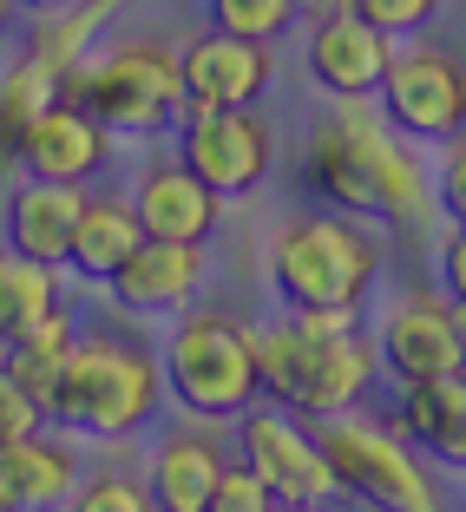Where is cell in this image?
I'll return each mask as SVG.
<instances>
[{"label": "cell", "mask_w": 466, "mask_h": 512, "mask_svg": "<svg viewBox=\"0 0 466 512\" xmlns=\"http://www.w3.org/2000/svg\"><path fill=\"white\" fill-rule=\"evenodd\" d=\"M309 184L342 217H375V224H401V217H414L427 204L421 158L375 112V99H335L329 119H316V132H309Z\"/></svg>", "instance_id": "1"}, {"label": "cell", "mask_w": 466, "mask_h": 512, "mask_svg": "<svg viewBox=\"0 0 466 512\" xmlns=\"http://www.w3.org/2000/svg\"><path fill=\"white\" fill-rule=\"evenodd\" d=\"M158 401H165V368L145 348L112 342V335H79L46 421L92 440H125L158 414Z\"/></svg>", "instance_id": "2"}, {"label": "cell", "mask_w": 466, "mask_h": 512, "mask_svg": "<svg viewBox=\"0 0 466 512\" xmlns=\"http://www.w3.org/2000/svg\"><path fill=\"white\" fill-rule=\"evenodd\" d=\"M381 270V237L361 217H289L270 243V283L283 309H361Z\"/></svg>", "instance_id": "3"}, {"label": "cell", "mask_w": 466, "mask_h": 512, "mask_svg": "<svg viewBox=\"0 0 466 512\" xmlns=\"http://www.w3.org/2000/svg\"><path fill=\"white\" fill-rule=\"evenodd\" d=\"M256 381L283 414L296 421H329L361 401V388L375 381V342L348 335H302L296 322L283 329H256Z\"/></svg>", "instance_id": "4"}, {"label": "cell", "mask_w": 466, "mask_h": 512, "mask_svg": "<svg viewBox=\"0 0 466 512\" xmlns=\"http://www.w3.org/2000/svg\"><path fill=\"white\" fill-rule=\"evenodd\" d=\"M60 99L119 138H151L184 112L178 53H165V46H151V40L86 53L73 73H60Z\"/></svg>", "instance_id": "5"}, {"label": "cell", "mask_w": 466, "mask_h": 512, "mask_svg": "<svg viewBox=\"0 0 466 512\" xmlns=\"http://www.w3.org/2000/svg\"><path fill=\"white\" fill-rule=\"evenodd\" d=\"M165 381L171 401L197 421H237L243 407L263 401L256 381V329L217 309H184L165 342Z\"/></svg>", "instance_id": "6"}, {"label": "cell", "mask_w": 466, "mask_h": 512, "mask_svg": "<svg viewBox=\"0 0 466 512\" xmlns=\"http://www.w3.org/2000/svg\"><path fill=\"white\" fill-rule=\"evenodd\" d=\"M316 447L335 473V493L361 499L375 512H440L427 473L414 467V453L394 434H381L375 421H355V414H329L316 427Z\"/></svg>", "instance_id": "7"}, {"label": "cell", "mask_w": 466, "mask_h": 512, "mask_svg": "<svg viewBox=\"0 0 466 512\" xmlns=\"http://www.w3.org/2000/svg\"><path fill=\"white\" fill-rule=\"evenodd\" d=\"M276 132L270 119H256V106H184L178 125V165L197 184H211L217 197H250L270 178Z\"/></svg>", "instance_id": "8"}, {"label": "cell", "mask_w": 466, "mask_h": 512, "mask_svg": "<svg viewBox=\"0 0 466 512\" xmlns=\"http://www.w3.org/2000/svg\"><path fill=\"white\" fill-rule=\"evenodd\" d=\"M375 99H381V119L414 145H447L453 132H466V66L440 46L394 53Z\"/></svg>", "instance_id": "9"}, {"label": "cell", "mask_w": 466, "mask_h": 512, "mask_svg": "<svg viewBox=\"0 0 466 512\" xmlns=\"http://www.w3.org/2000/svg\"><path fill=\"white\" fill-rule=\"evenodd\" d=\"M237 447H243V467L270 486L276 506H322V499H335V473L322 460L316 434L296 414H283V407H243Z\"/></svg>", "instance_id": "10"}, {"label": "cell", "mask_w": 466, "mask_h": 512, "mask_svg": "<svg viewBox=\"0 0 466 512\" xmlns=\"http://www.w3.org/2000/svg\"><path fill=\"white\" fill-rule=\"evenodd\" d=\"M375 362L394 381H434V375H460L466 368V342L453 329V302L447 296H407L388 309L375 342Z\"/></svg>", "instance_id": "11"}, {"label": "cell", "mask_w": 466, "mask_h": 512, "mask_svg": "<svg viewBox=\"0 0 466 512\" xmlns=\"http://www.w3.org/2000/svg\"><path fill=\"white\" fill-rule=\"evenodd\" d=\"M184 106H256L276 86V53L263 40H237V33H197L178 53Z\"/></svg>", "instance_id": "12"}, {"label": "cell", "mask_w": 466, "mask_h": 512, "mask_svg": "<svg viewBox=\"0 0 466 512\" xmlns=\"http://www.w3.org/2000/svg\"><path fill=\"white\" fill-rule=\"evenodd\" d=\"M106 158H112V132L66 99H53L14 145V165L40 184H86L106 171Z\"/></svg>", "instance_id": "13"}, {"label": "cell", "mask_w": 466, "mask_h": 512, "mask_svg": "<svg viewBox=\"0 0 466 512\" xmlns=\"http://www.w3.org/2000/svg\"><path fill=\"white\" fill-rule=\"evenodd\" d=\"M112 296L138 316H184L204 289V243H165V237H145L119 270L106 276Z\"/></svg>", "instance_id": "14"}, {"label": "cell", "mask_w": 466, "mask_h": 512, "mask_svg": "<svg viewBox=\"0 0 466 512\" xmlns=\"http://www.w3.org/2000/svg\"><path fill=\"white\" fill-rule=\"evenodd\" d=\"M388 60H394V40L375 33L368 20H355L348 7L309 33V79H316L329 99H375Z\"/></svg>", "instance_id": "15"}, {"label": "cell", "mask_w": 466, "mask_h": 512, "mask_svg": "<svg viewBox=\"0 0 466 512\" xmlns=\"http://www.w3.org/2000/svg\"><path fill=\"white\" fill-rule=\"evenodd\" d=\"M132 217L145 237H165V243H204L224 217V197L211 184H197L184 165H151L132 191Z\"/></svg>", "instance_id": "16"}, {"label": "cell", "mask_w": 466, "mask_h": 512, "mask_svg": "<svg viewBox=\"0 0 466 512\" xmlns=\"http://www.w3.org/2000/svg\"><path fill=\"white\" fill-rule=\"evenodd\" d=\"M79 486V467L60 440L40 427L20 440H0V512H60Z\"/></svg>", "instance_id": "17"}, {"label": "cell", "mask_w": 466, "mask_h": 512, "mask_svg": "<svg viewBox=\"0 0 466 512\" xmlns=\"http://www.w3.org/2000/svg\"><path fill=\"white\" fill-rule=\"evenodd\" d=\"M79 204H86V184H40L27 178L14 197H7V250L33 256L46 270L66 263V243H73Z\"/></svg>", "instance_id": "18"}, {"label": "cell", "mask_w": 466, "mask_h": 512, "mask_svg": "<svg viewBox=\"0 0 466 512\" xmlns=\"http://www.w3.org/2000/svg\"><path fill=\"white\" fill-rule=\"evenodd\" d=\"M73 342H79V329H73V316H66V302H53L40 322H27V329L7 342V362H0V368H7L14 388L40 407V421L53 414V394H60V375H66Z\"/></svg>", "instance_id": "19"}, {"label": "cell", "mask_w": 466, "mask_h": 512, "mask_svg": "<svg viewBox=\"0 0 466 512\" xmlns=\"http://www.w3.org/2000/svg\"><path fill=\"white\" fill-rule=\"evenodd\" d=\"M217 473H224V447L211 434H171L145 473V493L158 512H204L217 493Z\"/></svg>", "instance_id": "20"}, {"label": "cell", "mask_w": 466, "mask_h": 512, "mask_svg": "<svg viewBox=\"0 0 466 512\" xmlns=\"http://www.w3.org/2000/svg\"><path fill=\"white\" fill-rule=\"evenodd\" d=\"M401 434L421 440L447 467H466V368L460 375H434V381H407Z\"/></svg>", "instance_id": "21"}, {"label": "cell", "mask_w": 466, "mask_h": 512, "mask_svg": "<svg viewBox=\"0 0 466 512\" xmlns=\"http://www.w3.org/2000/svg\"><path fill=\"white\" fill-rule=\"evenodd\" d=\"M138 243H145V230H138L132 204H119V197H86V204H79V224H73V243H66V270L106 283Z\"/></svg>", "instance_id": "22"}, {"label": "cell", "mask_w": 466, "mask_h": 512, "mask_svg": "<svg viewBox=\"0 0 466 512\" xmlns=\"http://www.w3.org/2000/svg\"><path fill=\"white\" fill-rule=\"evenodd\" d=\"M112 7H119V0H66V7H46L27 27V60H40L46 73H73L92 53V33H99V20H106Z\"/></svg>", "instance_id": "23"}, {"label": "cell", "mask_w": 466, "mask_h": 512, "mask_svg": "<svg viewBox=\"0 0 466 512\" xmlns=\"http://www.w3.org/2000/svg\"><path fill=\"white\" fill-rule=\"evenodd\" d=\"M53 302H60V270H46L20 250H0V342H14Z\"/></svg>", "instance_id": "24"}, {"label": "cell", "mask_w": 466, "mask_h": 512, "mask_svg": "<svg viewBox=\"0 0 466 512\" xmlns=\"http://www.w3.org/2000/svg\"><path fill=\"white\" fill-rule=\"evenodd\" d=\"M53 99H60V73H46L40 60H27V53H20V66L0 79V171L14 165L20 132H27V125L53 106Z\"/></svg>", "instance_id": "25"}, {"label": "cell", "mask_w": 466, "mask_h": 512, "mask_svg": "<svg viewBox=\"0 0 466 512\" xmlns=\"http://www.w3.org/2000/svg\"><path fill=\"white\" fill-rule=\"evenodd\" d=\"M211 27L237 33V40L276 46L289 27H296V0H211Z\"/></svg>", "instance_id": "26"}, {"label": "cell", "mask_w": 466, "mask_h": 512, "mask_svg": "<svg viewBox=\"0 0 466 512\" xmlns=\"http://www.w3.org/2000/svg\"><path fill=\"white\" fill-rule=\"evenodd\" d=\"M66 512H158L145 493V480H125V473H99V480H79Z\"/></svg>", "instance_id": "27"}, {"label": "cell", "mask_w": 466, "mask_h": 512, "mask_svg": "<svg viewBox=\"0 0 466 512\" xmlns=\"http://www.w3.org/2000/svg\"><path fill=\"white\" fill-rule=\"evenodd\" d=\"M434 7H440V0H348V14L368 20V27L388 33V40H401V33L427 27V20H434Z\"/></svg>", "instance_id": "28"}, {"label": "cell", "mask_w": 466, "mask_h": 512, "mask_svg": "<svg viewBox=\"0 0 466 512\" xmlns=\"http://www.w3.org/2000/svg\"><path fill=\"white\" fill-rule=\"evenodd\" d=\"M204 512H276V499H270V486L256 480L243 460H224L217 493H211V506H204Z\"/></svg>", "instance_id": "29"}, {"label": "cell", "mask_w": 466, "mask_h": 512, "mask_svg": "<svg viewBox=\"0 0 466 512\" xmlns=\"http://www.w3.org/2000/svg\"><path fill=\"white\" fill-rule=\"evenodd\" d=\"M434 204L447 211L453 230H466V132L447 138V158H440V171H434Z\"/></svg>", "instance_id": "30"}, {"label": "cell", "mask_w": 466, "mask_h": 512, "mask_svg": "<svg viewBox=\"0 0 466 512\" xmlns=\"http://www.w3.org/2000/svg\"><path fill=\"white\" fill-rule=\"evenodd\" d=\"M40 427V407L27 401V394L14 388V375L0 368V440H20V434H33Z\"/></svg>", "instance_id": "31"}, {"label": "cell", "mask_w": 466, "mask_h": 512, "mask_svg": "<svg viewBox=\"0 0 466 512\" xmlns=\"http://www.w3.org/2000/svg\"><path fill=\"white\" fill-rule=\"evenodd\" d=\"M440 289H447V302H466V230L440 243Z\"/></svg>", "instance_id": "32"}, {"label": "cell", "mask_w": 466, "mask_h": 512, "mask_svg": "<svg viewBox=\"0 0 466 512\" xmlns=\"http://www.w3.org/2000/svg\"><path fill=\"white\" fill-rule=\"evenodd\" d=\"M289 322H296L302 335H348L361 322V309H296Z\"/></svg>", "instance_id": "33"}, {"label": "cell", "mask_w": 466, "mask_h": 512, "mask_svg": "<svg viewBox=\"0 0 466 512\" xmlns=\"http://www.w3.org/2000/svg\"><path fill=\"white\" fill-rule=\"evenodd\" d=\"M7 27H14V0H0V40H7Z\"/></svg>", "instance_id": "34"}, {"label": "cell", "mask_w": 466, "mask_h": 512, "mask_svg": "<svg viewBox=\"0 0 466 512\" xmlns=\"http://www.w3.org/2000/svg\"><path fill=\"white\" fill-rule=\"evenodd\" d=\"M14 7H33V14H46V7H66V0H14Z\"/></svg>", "instance_id": "35"}, {"label": "cell", "mask_w": 466, "mask_h": 512, "mask_svg": "<svg viewBox=\"0 0 466 512\" xmlns=\"http://www.w3.org/2000/svg\"><path fill=\"white\" fill-rule=\"evenodd\" d=\"M453 329H460V342H466V302H453Z\"/></svg>", "instance_id": "36"}, {"label": "cell", "mask_w": 466, "mask_h": 512, "mask_svg": "<svg viewBox=\"0 0 466 512\" xmlns=\"http://www.w3.org/2000/svg\"><path fill=\"white\" fill-rule=\"evenodd\" d=\"M276 512H322V506H276Z\"/></svg>", "instance_id": "37"}]
</instances>
